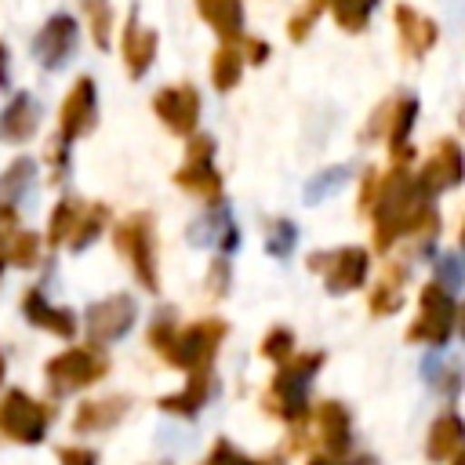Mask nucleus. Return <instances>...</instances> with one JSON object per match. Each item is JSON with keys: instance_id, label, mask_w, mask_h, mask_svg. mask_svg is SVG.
Here are the masks:
<instances>
[{"instance_id": "obj_35", "label": "nucleus", "mask_w": 465, "mask_h": 465, "mask_svg": "<svg viewBox=\"0 0 465 465\" xmlns=\"http://www.w3.org/2000/svg\"><path fill=\"white\" fill-rule=\"evenodd\" d=\"M203 465H283L280 458H265V461H254V458H247V454H240L229 440H218L214 443V450H211V458L203 461Z\"/></svg>"}, {"instance_id": "obj_8", "label": "nucleus", "mask_w": 465, "mask_h": 465, "mask_svg": "<svg viewBox=\"0 0 465 465\" xmlns=\"http://www.w3.org/2000/svg\"><path fill=\"white\" fill-rule=\"evenodd\" d=\"M309 269H316L323 276V287L331 294H349V291L363 287V280H367V251L338 247V251H327V254H312Z\"/></svg>"}, {"instance_id": "obj_22", "label": "nucleus", "mask_w": 465, "mask_h": 465, "mask_svg": "<svg viewBox=\"0 0 465 465\" xmlns=\"http://www.w3.org/2000/svg\"><path fill=\"white\" fill-rule=\"evenodd\" d=\"M396 29H400V40H403V51L421 58L432 44H436V22L425 18L421 11L414 7H396Z\"/></svg>"}, {"instance_id": "obj_7", "label": "nucleus", "mask_w": 465, "mask_h": 465, "mask_svg": "<svg viewBox=\"0 0 465 465\" xmlns=\"http://www.w3.org/2000/svg\"><path fill=\"white\" fill-rule=\"evenodd\" d=\"M0 432L15 443H40L47 436V407L22 389H11L0 400Z\"/></svg>"}, {"instance_id": "obj_43", "label": "nucleus", "mask_w": 465, "mask_h": 465, "mask_svg": "<svg viewBox=\"0 0 465 465\" xmlns=\"http://www.w3.org/2000/svg\"><path fill=\"white\" fill-rule=\"evenodd\" d=\"M0 381H4V352H0Z\"/></svg>"}, {"instance_id": "obj_10", "label": "nucleus", "mask_w": 465, "mask_h": 465, "mask_svg": "<svg viewBox=\"0 0 465 465\" xmlns=\"http://www.w3.org/2000/svg\"><path fill=\"white\" fill-rule=\"evenodd\" d=\"M76 44H80V25H76V18H73V15H51V18L40 25V33L33 36V58H36L47 73H54V69H62V65L76 54Z\"/></svg>"}, {"instance_id": "obj_13", "label": "nucleus", "mask_w": 465, "mask_h": 465, "mask_svg": "<svg viewBox=\"0 0 465 465\" xmlns=\"http://www.w3.org/2000/svg\"><path fill=\"white\" fill-rule=\"evenodd\" d=\"M211 156H214V142H211L207 134L193 138V145H189V153H185V163L178 167L174 182H178L182 189H189V193H218L222 178H218Z\"/></svg>"}, {"instance_id": "obj_18", "label": "nucleus", "mask_w": 465, "mask_h": 465, "mask_svg": "<svg viewBox=\"0 0 465 465\" xmlns=\"http://www.w3.org/2000/svg\"><path fill=\"white\" fill-rule=\"evenodd\" d=\"M120 54H124V65L131 76H142L149 65H153V54H156V33L145 29L138 22V15L131 11L127 15V25L120 33Z\"/></svg>"}, {"instance_id": "obj_31", "label": "nucleus", "mask_w": 465, "mask_h": 465, "mask_svg": "<svg viewBox=\"0 0 465 465\" xmlns=\"http://www.w3.org/2000/svg\"><path fill=\"white\" fill-rule=\"evenodd\" d=\"M105 207L102 203H87V211H84V218H80V225H76V232H73V240H69V247L73 251H84L98 232H102V225H105Z\"/></svg>"}, {"instance_id": "obj_17", "label": "nucleus", "mask_w": 465, "mask_h": 465, "mask_svg": "<svg viewBox=\"0 0 465 465\" xmlns=\"http://www.w3.org/2000/svg\"><path fill=\"white\" fill-rule=\"evenodd\" d=\"M36 185V160L18 156L4 174H0V222H15L18 203L29 196V189Z\"/></svg>"}, {"instance_id": "obj_14", "label": "nucleus", "mask_w": 465, "mask_h": 465, "mask_svg": "<svg viewBox=\"0 0 465 465\" xmlns=\"http://www.w3.org/2000/svg\"><path fill=\"white\" fill-rule=\"evenodd\" d=\"M189 243H196V247L236 251L240 232H236V222H232V211H229L225 200H214L211 211H203V214L196 218V225L189 229Z\"/></svg>"}, {"instance_id": "obj_12", "label": "nucleus", "mask_w": 465, "mask_h": 465, "mask_svg": "<svg viewBox=\"0 0 465 465\" xmlns=\"http://www.w3.org/2000/svg\"><path fill=\"white\" fill-rule=\"evenodd\" d=\"M153 109L163 120V127H171L174 134H193L200 127V94L189 84H174V87L156 91Z\"/></svg>"}, {"instance_id": "obj_37", "label": "nucleus", "mask_w": 465, "mask_h": 465, "mask_svg": "<svg viewBox=\"0 0 465 465\" xmlns=\"http://www.w3.org/2000/svg\"><path fill=\"white\" fill-rule=\"evenodd\" d=\"M291 349H294V334H291L287 327L269 331V338L262 341V356H269V360H276V363L291 360Z\"/></svg>"}, {"instance_id": "obj_5", "label": "nucleus", "mask_w": 465, "mask_h": 465, "mask_svg": "<svg viewBox=\"0 0 465 465\" xmlns=\"http://www.w3.org/2000/svg\"><path fill=\"white\" fill-rule=\"evenodd\" d=\"M105 371H109V360L98 349L84 345V349H69V352L54 356L47 363V385H51V392L65 396V392L94 385L98 378H105Z\"/></svg>"}, {"instance_id": "obj_42", "label": "nucleus", "mask_w": 465, "mask_h": 465, "mask_svg": "<svg viewBox=\"0 0 465 465\" xmlns=\"http://www.w3.org/2000/svg\"><path fill=\"white\" fill-rule=\"evenodd\" d=\"M309 465H341V461H334V458H312Z\"/></svg>"}, {"instance_id": "obj_24", "label": "nucleus", "mask_w": 465, "mask_h": 465, "mask_svg": "<svg viewBox=\"0 0 465 465\" xmlns=\"http://www.w3.org/2000/svg\"><path fill=\"white\" fill-rule=\"evenodd\" d=\"M461 450V421L458 414H443L432 421V432H429V458L432 461H447V458H458Z\"/></svg>"}, {"instance_id": "obj_32", "label": "nucleus", "mask_w": 465, "mask_h": 465, "mask_svg": "<svg viewBox=\"0 0 465 465\" xmlns=\"http://www.w3.org/2000/svg\"><path fill=\"white\" fill-rule=\"evenodd\" d=\"M327 4L334 7V15H338V22H341L345 29H363L378 0H327Z\"/></svg>"}, {"instance_id": "obj_2", "label": "nucleus", "mask_w": 465, "mask_h": 465, "mask_svg": "<svg viewBox=\"0 0 465 465\" xmlns=\"http://www.w3.org/2000/svg\"><path fill=\"white\" fill-rule=\"evenodd\" d=\"M320 363H323V356H302V360H283V367H280V374L272 378V385H269V396H265V411H272V414H280V418H287V421H298L302 414H305V403H309V381H312V374L320 371Z\"/></svg>"}, {"instance_id": "obj_15", "label": "nucleus", "mask_w": 465, "mask_h": 465, "mask_svg": "<svg viewBox=\"0 0 465 465\" xmlns=\"http://www.w3.org/2000/svg\"><path fill=\"white\" fill-rule=\"evenodd\" d=\"M418 182H421V189H425L429 196L440 193V189L458 185V182H461V149H458V142H450V138L440 142V145L432 149L425 171L418 174Z\"/></svg>"}, {"instance_id": "obj_4", "label": "nucleus", "mask_w": 465, "mask_h": 465, "mask_svg": "<svg viewBox=\"0 0 465 465\" xmlns=\"http://www.w3.org/2000/svg\"><path fill=\"white\" fill-rule=\"evenodd\" d=\"M225 338V323L222 320H200L185 331H174L171 341L163 345V356L174 363V367H185V371H207L214 349L222 345Z\"/></svg>"}, {"instance_id": "obj_9", "label": "nucleus", "mask_w": 465, "mask_h": 465, "mask_svg": "<svg viewBox=\"0 0 465 465\" xmlns=\"http://www.w3.org/2000/svg\"><path fill=\"white\" fill-rule=\"evenodd\" d=\"M454 320H458V302H454V294H447L443 287L429 283V287L421 291V309H418V320L411 323L407 338H414V341L425 338V341L443 345V341L450 338V331H454Z\"/></svg>"}, {"instance_id": "obj_6", "label": "nucleus", "mask_w": 465, "mask_h": 465, "mask_svg": "<svg viewBox=\"0 0 465 465\" xmlns=\"http://www.w3.org/2000/svg\"><path fill=\"white\" fill-rule=\"evenodd\" d=\"M116 247L127 254L138 283L156 291V247H153V222L145 214H131L116 225Z\"/></svg>"}, {"instance_id": "obj_19", "label": "nucleus", "mask_w": 465, "mask_h": 465, "mask_svg": "<svg viewBox=\"0 0 465 465\" xmlns=\"http://www.w3.org/2000/svg\"><path fill=\"white\" fill-rule=\"evenodd\" d=\"M316 440H320V447H323L331 458H338V454L349 450V443H352V425H349V411H345L341 403H334V400L320 403V411H316Z\"/></svg>"}, {"instance_id": "obj_21", "label": "nucleus", "mask_w": 465, "mask_h": 465, "mask_svg": "<svg viewBox=\"0 0 465 465\" xmlns=\"http://www.w3.org/2000/svg\"><path fill=\"white\" fill-rule=\"evenodd\" d=\"M200 18L222 36V44H236L243 33V4L240 0H196Z\"/></svg>"}, {"instance_id": "obj_27", "label": "nucleus", "mask_w": 465, "mask_h": 465, "mask_svg": "<svg viewBox=\"0 0 465 465\" xmlns=\"http://www.w3.org/2000/svg\"><path fill=\"white\" fill-rule=\"evenodd\" d=\"M84 211H87V203H84V200H73V196L58 200V207L51 211L47 240H51L54 247H58V243H69V240H73V232H76V225H80V218H84Z\"/></svg>"}, {"instance_id": "obj_1", "label": "nucleus", "mask_w": 465, "mask_h": 465, "mask_svg": "<svg viewBox=\"0 0 465 465\" xmlns=\"http://www.w3.org/2000/svg\"><path fill=\"white\" fill-rule=\"evenodd\" d=\"M374 243L385 251L396 236L414 232V229H440L432 207H429V193L421 189V182L407 171V167H392L385 174H378L374 185Z\"/></svg>"}, {"instance_id": "obj_11", "label": "nucleus", "mask_w": 465, "mask_h": 465, "mask_svg": "<svg viewBox=\"0 0 465 465\" xmlns=\"http://www.w3.org/2000/svg\"><path fill=\"white\" fill-rule=\"evenodd\" d=\"M138 320V305L134 298L127 294H113V298H102L94 305H87L84 312V323H87V338L91 341H113V338H124Z\"/></svg>"}, {"instance_id": "obj_20", "label": "nucleus", "mask_w": 465, "mask_h": 465, "mask_svg": "<svg viewBox=\"0 0 465 465\" xmlns=\"http://www.w3.org/2000/svg\"><path fill=\"white\" fill-rule=\"evenodd\" d=\"M22 316H25L29 323H36V327H47V331L58 334V338H73V334H76V316H73L69 309L51 305L40 291H29V294L22 298Z\"/></svg>"}, {"instance_id": "obj_30", "label": "nucleus", "mask_w": 465, "mask_h": 465, "mask_svg": "<svg viewBox=\"0 0 465 465\" xmlns=\"http://www.w3.org/2000/svg\"><path fill=\"white\" fill-rule=\"evenodd\" d=\"M400 302H403V276H400V269L392 265V269L378 280V291L371 294V312H396Z\"/></svg>"}, {"instance_id": "obj_44", "label": "nucleus", "mask_w": 465, "mask_h": 465, "mask_svg": "<svg viewBox=\"0 0 465 465\" xmlns=\"http://www.w3.org/2000/svg\"><path fill=\"white\" fill-rule=\"evenodd\" d=\"M163 465H167V461H163Z\"/></svg>"}, {"instance_id": "obj_39", "label": "nucleus", "mask_w": 465, "mask_h": 465, "mask_svg": "<svg viewBox=\"0 0 465 465\" xmlns=\"http://www.w3.org/2000/svg\"><path fill=\"white\" fill-rule=\"evenodd\" d=\"M207 287H211V294H225V291H229V265H225L222 258L211 265V280H207Z\"/></svg>"}, {"instance_id": "obj_38", "label": "nucleus", "mask_w": 465, "mask_h": 465, "mask_svg": "<svg viewBox=\"0 0 465 465\" xmlns=\"http://www.w3.org/2000/svg\"><path fill=\"white\" fill-rule=\"evenodd\" d=\"M458 283H461V269H458V258H454V254L440 258V262H436V287H443V291L450 294Z\"/></svg>"}, {"instance_id": "obj_34", "label": "nucleus", "mask_w": 465, "mask_h": 465, "mask_svg": "<svg viewBox=\"0 0 465 465\" xmlns=\"http://www.w3.org/2000/svg\"><path fill=\"white\" fill-rule=\"evenodd\" d=\"M4 262L33 265L36 262V236L33 232H11V240H4Z\"/></svg>"}, {"instance_id": "obj_33", "label": "nucleus", "mask_w": 465, "mask_h": 465, "mask_svg": "<svg viewBox=\"0 0 465 465\" xmlns=\"http://www.w3.org/2000/svg\"><path fill=\"white\" fill-rule=\"evenodd\" d=\"M87 7V22H91V33L98 40V47H109V33H113V7L109 0H84Z\"/></svg>"}, {"instance_id": "obj_41", "label": "nucleus", "mask_w": 465, "mask_h": 465, "mask_svg": "<svg viewBox=\"0 0 465 465\" xmlns=\"http://www.w3.org/2000/svg\"><path fill=\"white\" fill-rule=\"evenodd\" d=\"M7 84V51L0 47V87Z\"/></svg>"}, {"instance_id": "obj_3", "label": "nucleus", "mask_w": 465, "mask_h": 465, "mask_svg": "<svg viewBox=\"0 0 465 465\" xmlns=\"http://www.w3.org/2000/svg\"><path fill=\"white\" fill-rule=\"evenodd\" d=\"M94 124V80H87V76H80L73 87H69V94H65V102H62V109H58V142H54V171H62L65 174V160H69V145L87 131Z\"/></svg>"}, {"instance_id": "obj_40", "label": "nucleus", "mask_w": 465, "mask_h": 465, "mask_svg": "<svg viewBox=\"0 0 465 465\" xmlns=\"http://www.w3.org/2000/svg\"><path fill=\"white\" fill-rule=\"evenodd\" d=\"M58 461H62V465H98L94 454H91V450H80V447H65V450H58Z\"/></svg>"}, {"instance_id": "obj_23", "label": "nucleus", "mask_w": 465, "mask_h": 465, "mask_svg": "<svg viewBox=\"0 0 465 465\" xmlns=\"http://www.w3.org/2000/svg\"><path fill=\"white\" fill-rule=\"evenodd\" d=\"M127 407H131V400L127 396H105V400H87L80 411H76V429L80 432H91V429H109V425H116L124 414H127Z\"/></svg>"}, {"instance_id": "obj_28", "label": "nucleus", "mask_w": 465, "mask_h": 465, "mask_svg": "<svg viewBox=\"0 0 465 465\" xmlns=\"http://www.w3.org/2000/svg\"><path fill=\"white\" fill-rule=\"evenodd\" d=\"M414 113H418V102L407 94V98H400V102H392V120H389V149H392V156H403V149H407V134H411V124H414ZM411 153V149H407Z\"/></svg>"}, {"instance_id": "obj_16", "label": "nucleus", "mask_w": 465, "mask_h": 465, "mask_svg": "<svg viewBox=\"0 0 465 465\" xmlns=\"http://www.w3.org/2000/svg\"><path fill=\"white\" fill-rule=\"evenodd\" d=\"M40 102L29 91H18L4 109H0V142H25L33 138L40 124Z\"/></svg>"}, {"instance_id": "obj_29", "label": "nucleus", "mask_w": 465, "mask_h": 465, "mask_svg": "<svg viewBox=\"0 0 465 465\" xmlns=\"http://www.w3.org/2000/svg\"><path fill=\"white\" fill-rule=\"evenodd\" d=\"M349 174H352V171H349V163H334V167H323L320 174H312V178H309V185H305V196H302V200L312 207V203H320V200L334 196V193H338V189L349 182Z\"/></svg>"}, {"instance_id": "obj_25", "label": "nucleus", "mask_w": 465, "mask_h": 465, "mask_svg": "<svg viewBox=\"0 0 465 465\" xmlns=\"http://www.w3.org/2000/svg\"><path fill=\"white\" fill-rule=\"evenodd\" d=\"M203 403H207V371H196V374L189 378V385H185L178 396H163V400H160V411L178 414V418H193Z\"/></svg>"}, {"instance_id": "obj_26", "label": "nucleus", "mask_w": 465, "mask_h": 465, "mask_svg": "<svg viewBox=\"0 0 465 465\" xmlns=\"http://www.w3.org/2000/svg\"><path fill=\"white\" fill-rule=\"evenodd\" d=\"M240 69H243V51H240V44H222L218 51H214V58H211V80H214V87L218 91H232L236 84H240Z\"/></svg>"}, {"instance_id": "obj_36", "label": "nucleus", "mask_w": 465, "mask_h": 465, "mask_svg": "<svg viewBox=\"0 0 465 465\" xmlns=\"http://www.w3.org/2000/svg\"><path fill=\"white\" fill-rule=\"evenodd\" d=\"M294 240H298V229L291 225V222H272L269 225V254H276V258H287L291 251H294Z\"/></svg>"}]
</instances>
